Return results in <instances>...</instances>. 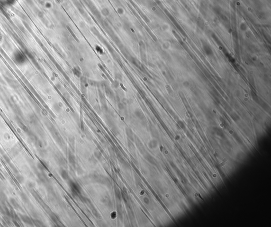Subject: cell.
Wrapping results in <instances>:
<instances>
[{"label":"cell","mask_w":271,"mask_h":227,"mask_svg":"<svg viewBox=\"0 0 271 227\" xmlns=\"http://www.w3.org/2000/svg\"><path fill=\"white\" fill-rule=\"evenodd\" d=\"M7 1H8V0H6V2H7Z\"/></svg>","instance_id":"9"},{"label":"cell","mask_w":271,"mask_h":227,"mask_svg":"<svg viewBox=\"0 0 271 227\" xmlns=\"http://www.w3.org/2000/svg\"><path fill=\"white\" fill-rule=\"evenodd\" d=\"M20 197L21 198L22 201L25 203H28L29 202V199L28 198V197L27 196V195L26 194H24V193H21Z\"/></svg>","instance_id":"4"},{"label":"cell","mask_w":271,"mask_h":227,"mask_svg":"<svg viewBox=\"0 0 271 227\" xmlns=\"http://www.w3.org/2000/svg\"><path fill=\"white\" fill-rule=\"evenodd\" d=\"M4 158L5 159V161H7V163H10V158H9V157H8V156H4Z\"/></svg>","instance_id":"8"},{"label":"cell","mask_w":271,"mask_h":227,"mask_svg":"<svg viewBox=\"0 0 271 227\" xmlns=\"http://www.w3.org/2000/svg\"><path fill=\"white\" fill-rule=\"evenodd\" d=\"M10 167H11V168L12 170V171L13 172V173H15V174H18V171L17 168H16L15 166H14L13 164H12L10 163Z\"/></svg>","instance_id":"6"},{"label":"cell","mask_w":271,"mask_h":227,"mask_svg":"<svg viewBox=\"0 0 271 227\" xmlns=\"http://www.w3.org/2000/svg\"><path fill=\"white\" fill-rule=\"evenodd\" d=\"M13 57L14 60L18 64H24L26 60V57L20 51H16L14 53Z\"/></svg>","instance_id":"1"},{"label":"cell","mask_w":271,"mask_h":227,"mask_svg":"<svg viewBox=\"0 0 271 227\" xmlns=\"http://www.w3.org/2000/svg\"><path fill=\"white\" fill-rule=\"evenodd\" d=\"M10 202L11 203L12 205L13 206V207L15 209L19 210L20 209V206L19 205L18 203L17 202H16V201L14 198H12V197L10 198Z\"/></svg>","instance_id":"3"},{"label":"cell","mask_w":271,"mask_h":227,"mask_svg":"<svg viewBox=\"0 0 271 227\" xmlns=\"http://www.w3.org/2000/svg\"><path fill=\"white\" fill-rule=\"evenodd\" d=\"M28 186L30 188H33L35 186V184L33 182H29L28 183Z\"/></svg>","instance_id":"7"},{"label":"cell","mask_w":271,"mask_h":227,"mask_svg":"<svg viewBox=\"0 0 271 227\" xmlns=\"http://www.w3.org/2000/svg\"><path fill=\"white\" fill-rule=\"evenodd\" d=\"M20 218L21 219V220H22V221L28 225H30V226L33 225V223L32 220H31L30 217H29L28 216L26 215H23V214H20Z\"/></svg>","instance_id":"2"},{"label":"cell","mask_w":271,"mask_h":227,"mask_svg":"<svg viewBox=\"0 0 271 227\" xmlns=\"http://www.w3.org/2000/svg\"><path fill=\"white\" fill-rule=\"evenodd\" d=\"M16 180H17V181H18L19 183H20V184L23 183V182H24V177H23V176H22V175H20V174H16Z\"/></svg>","instance_id":"5"}]
</instances>
